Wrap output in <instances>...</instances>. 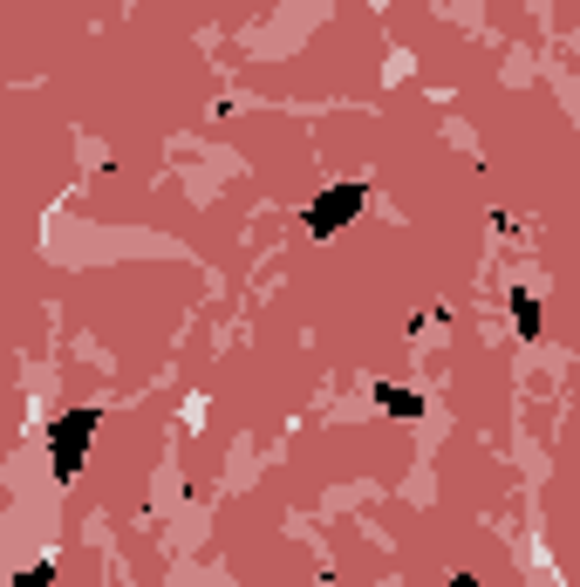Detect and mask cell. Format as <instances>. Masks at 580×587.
Instances as JSON below:
<instances>
[{
  "mask_svg": "<svg viewBox=\"0 0 580 587\" xmlns=\"http://www.w3.org/2000/svg\"><path fill=\"white\" fill-rule=\"evenodd\" d=\"M14 587H55V567H49V560L28 567V574H14Z\"/></svg>",
  "mask_w": 580,
  "mask_h": 587,
  "instance_id": "5b68a950",
  "label": "cell"
},
{
  "mask_svg": "<svg viewBox=\"0 0 580 587\" xmlns=\"http://www.w3.org/2000/svg\"><path fill=\"white\" fill-rule=\"evenodd\" d=\"M362 206H369V185H362V178H348V185H328V191H315V199H307V212H300L307 240H335L341 226H356V219H362Z\"/></svg>",
  "mask_w": 580,
  "mask_h": 587,
  "instance_id": "7a4b0ae2",
  "label": "cell"
},
{
  "mask_svg": "<svg viewBox=\"0 0 580 587\" xmlns=\"http://www.w3.org/2000/svg\"><path fill=\"white\" fill-rule=\"evenodd\" d=\"M513 328H519V342H539V335H547V315H539V294H532V287L513 294Z\"/></svg>",
  "mask_w": 580,
  "mask_h": 587,
  "instance_id": "3957f363",
  "label": "cell"
},
{
  "mask_svg": "<svg viewBox=\"0 0 580 587\" xmlns=\"http://www.w3.org/2000/svg\"><path fill=\"white\" fill-rule=\"evenodd\" d=\"M376 403L390 410V417H403V423L423 417V397H416V389H403V382H376Z\"/></svg>",
  "mask_w": 580,
  "mask_h": 587,
  "instance_id": "277c9868",
  "label": "cell"
},
{
  "mask_svg": "<svg viewBox=\"0 0 580 587\" xmlns=\"http://www.w3.org/2000/svg\"><path fill=\"white\" fill-rule=\"evenodd\" d=\"M96 423H103L96 403H75V410H55V417H49V458H55V479H75V472H83Z\"/></svg>",
  "mask_w": 580,
  "mask_h": 587,
  "instance_id": "6da1fadb",
  "label": "cell"
}]
</instances>
